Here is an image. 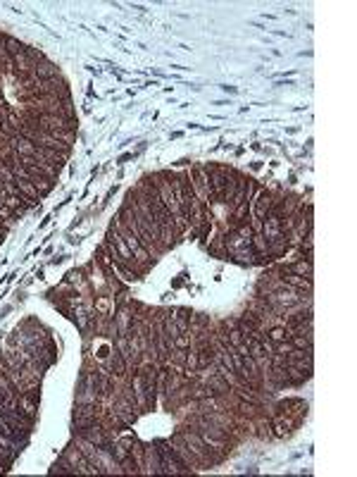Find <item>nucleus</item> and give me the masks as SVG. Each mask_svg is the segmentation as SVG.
Listing matches in <instances>:
<instances>
[{
  "label": "nucleus",
  "mask_w": 357,
  "mask_h": 477,
  "mask_svg": "<svg viewBox=\"0 0 357 477\" xmlns=\"http://www.w3.org/2000/svg\"><path fill=\"white\" fill-rule=\"evenodd\" d=\"M174 348H181V351H189V348H191V334H189V332H181L177 339H174Z\"/></svg>",
  "instance_id": "nucleus-18"
},
{
  "label": "nucleus",
  "mask_w": 357,
  "mask_h": 477,
  "mask_svg": "<svg viewBox=\"0 0 357 477\" xmlns=\"http://www.w3.org/2000/svg\"><path fill=\"white\" fill-rule=\"evenodd\" d=\"M169 315H172L174 320V325H177V329H179V334L181 332H189L191 329V315H193V311L191 308H169Z\"/></svg>",
  "instance_id": "nucleus-15"
},
{
  "label": "nucleus",
  "mask_w": 357,
  "mask_h": 477,
  "mask_svg": "<svg viewBox=\"0 0 357 477\" xmlns=\"http://www.w3.org/2000/svg\"><path fill=\"white\" fill-rule=\"evenodd\" d=\"M271 203H274V191L260 186V189L255 191V196H252V201H250L252 220H262V222L267 220L269 213H271Z\"/></svg>",
  "instance_id": "nucleus-7"
},
{
  "label": "nucleus",
  "mask_w": 357,
  "mask_h": 477,
  "mask_svg": "<svg viewBox=\"0 0 357 477\" xmlns=\"http://www.w3.org/2000/svg\"><path fill=\"white\" fill-rule=\"evenodd\" d=\"M48 473H50V475H76V473H74V468H72V463H69L62 454L58 456V461L53 463Z\"/></svg>",
  "instance_id": "nucleus-16"
},
{
  "label": "nucleus",
  "mask_w": 357,
  "mask_h": 477,
  "mask_svg": "<svg viewBox=\"0 0 357 477\" xmlns=\"http://www.w3.org/2000/svg\"><path fill=\"white\" fill-rule=\"evenodd\" d=\"M191 184H193V191H196L198 201L208 203V205H215L213 201V189H210V179H208V172H205L203 165H193L191 170Z\"/></svg>",
  "instance_id": "nucleus-6"
},
{
  "label": "nucleus",
  "mask_w": 357,
  "mask_h": 477,
  "mask_svg": "<svg viewBox=\"0 0 357 477\" xmlns=\"http://www.w3.org/2000/svg\"><path fill=\"white\" fill-rule=\"evenodd\" d=\"M62 456L72 463V468H74V473H76V475H93V468H90L88 458L83 456L81 451H79V446H76L74 442H69L67 446H65Z\"/></svg>",
  "instance_id": "nucleus-10"
},
{
  "label": "nucleus",
  "mask_w": 357,
  "mask_h": 477,
  "mask_svg": "<svg viewBox=\"0 0 357 477\" xmlns=\"http://www.w3.org/2000/svg\"><path fill=\"white\" fill-rule=\"evenodd\" d=\"M281 270L283 273H290V275H300V277H314V265L310 261H305V258H298V261H293V263H281Z\"/></svg>",
  "instance_id": "nucleus-14"
},
{
  "label": "nucleus",
  "mask_w": 357,
  "mask_h": 477,
  "mask_svg": "<svg viewBox=\"0 0 357 477\" xmlns=\"http://www.w3.org/2000/svg\"><path fill=\"white\" fill-rule=\"evenodd\" d=\"M167 439H169V444L174 446V451H177V454H179V458H181V461H184L186 466L191 468V473H198V470H203L201 461H198V456L193 454V451H191V446L186 444V439H184V432H181V430H177V432L172 434V437H167Z\"/></svg>",
  "instance_id": "nucleus-8"
},
{
  "label": "nucleus",
  "mask_w": 357,
  "mask_h": 477,
  "mask_svg": "<svg viewBox=\"0 0 357 477\" xmlns=\"http://www.w3.org/2000/svg\"><path fill=\"white\" fill-rule=\"evenodd\" d=\"M155 446L160 451L162 475H191V468L181 461L179 454L174 451V446L169 444V439H155Z\"/></svg>",
  "instance_id": "nucleus-2"
},
{
  "label": "nucleus",
  "mask_w": 357,
  "mask_h": 477,
  "mask_svg": "<svg viewBox=\"0 0 357 477\" xmlns=\"http://www.w3.org/2000/svg\"><path fill=\"white\" fill-rule=\"evenodd\" d=\"M8 237V232H3V229H0V244H3V239Z\"/></svg>",
  "instance_id": "nucleus-19"
},
{
  "label": "nucleus",
  "mask_w": 357,
  "mask_h": 477,
  "mask_svg": "<svg viewBox=\"0 0 357 477\" xmlns=\"http://www.w3.org/2000/svg\"><path fill=\"white\" fill-rule=\"evenodd\" d=\"M34 77L39 81H48V79H55V77H62V70L58 67L53 60H43V63L34 65Z\"/></svg>",
  "instance_id": "nucleus-13"
},
{
  "label": "nucleus",
  "mask_w": 357,
  "mask_h": 477,
  "mask_svg": "<svg viewBox=\"0 0 357 477\" xmlns=\"http://www.w3.org/2000/svg\"><path fill=\"white\" fill-rule=\"evenodd\" d=\"M177 193H179V205H181V220L189 222V215L198 205V196H196V191H193L189 170L177 172Z\"/></svg>",
  "instance_id": "nucleus-3"
},
{
  "label": "nucleus",
  "mask_w": 357,
  "mask_h": 477,
  "mask_svg": "<svg viewBox=\"0 0 357 477\" xmlns=\"http://www.w3.org/2000/svg\"><path fill=\"white\" fill-rule=\"evenodd\" d=\"M102 413V406L98 401L95 403H74V410H72V432L81 430V427L90 425V422H98Z\"/></svg>",
  "instance_id": "nucleus-5"
},
{
  "label": "nucleus",
  "mask_w": 357,
  "mask_h": 477,
  "mask_svg": "<svg viewBox=\"0 0 357 477\" xmlns=\"http://www.w3.org/2000/svg\"><path fill=\"white\" fill-rule=\"evenodd\" d=\"M39 403H41V389H32V391H24V394H17L15 398V408H20L29 420L39 418Z\"/></svg>",
  "instance_id": "nucleus-9"
},
{
  "label": "nucleus",
  "mask_w": 357,
  "mask_h": 477,
  "mask_svg": "<svg viewBox=\"0 0 357 477\" xmlns=\"http://www.w3.org/2000/svg\"><path fill=\"white\" fill-rule=\"evenodd\" d=\"M105 370L110 372V375H114V377H126V370H129V367H126V360H124V355L117 351V348H112V353L107 355V360L105 363Z\"/></svg>",
  "instance_id": "nucleus-12"
},
{
  "label": "nucleus",
  "mask_w": 357,
  "mask_h": 477,
  "mask_svg": "<svg viewBox=\"0 0 357 477\" xmlns=\"http://www.w3.org/2000/svg\"><path fill=\"white\" fill-rule=\"evenodd\" d=\"M205 172H208V179H210V189H213V201L215 205L222 203V196H224V189H227V184L231 182L236 177V167L231 165H217V162H205Z\"/></svg>",
  "instance_id": "nucleus-1"
},
{
  "label": "nucleus",
  "mask_w": 357,
  "mask_h": 477,
  "mask_svg": "<svg viewBox=\"0 0 357 477\" xmlns=\"http://www.w3.org/2000/svg\"><path fill=\"white\" fill-rule=\"evenodd\" d=\"M143 475H162V461H160V451H157L155 442L145 444V454H143Z\"/></svg>",
  "instance_id": "nucleus-11"
},
{
  "label": "nucleus",
  "mask_w": 357,
  "mask_h": 477,
  "mask_svg": "<svg viewBox=\"0 0 357 477\" xmlns=\"http://www.w3.org/2000/svg\"><path fill=\"white\" fill-rule=\"evenodd\" d=\"M271 415H288V418L298 420L300 425L305 422L307 415V403L298 396H288L281 401H271Z\"/></svg>",
  "instance_id": "nucleus-4"
},
{
  "label": "nucleus",
  "mask_w": 357,
  "mask_h": 477,
  "mask_svg": "<svg viewBox=\"0 0 357 477\" xmlns=\"http://www.w3.org/2000/svg\"><path fill=\"white\" fill-rule=\"evenodd\" d=\"M264 334H267L269 341H283L288 336V332H286V327H283V325H271V327L264 332Z\"/></svg>",
  "instance_id": "nucleus-17"
}]
</instances>
